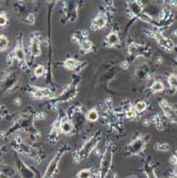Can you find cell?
Returning a JSON list of instances; mask_svg holds the SVG:
<instances>
[{
	"label": "cell",
	"instance_id": "obj_1",
	"mask_svg": "<svg viewBox=\"0 0 177 178\" xmlns=\"http://www.w3.org/2000/svg\"><path fill=\"white\" fill-rule=\"evenodd\" d=\"M161 107L163 108L165 115H167V116L169 117V119H171L172 121H176V119H177L176 113H175V111H174L173 108H172L171 106H169V103H165V101H162Z\"/></svg>",
	"mask_w": 177,
	"mask_h": 178
},
{
	"label": "cell",
	"instance_id": "obj_2",
	"mask_svg": "<svg viewBox=\"0 0 177 178\" xmlns=\"http://www.w3.org/2000/svg\"><path fill=\"white\" fill-rule=\"evenodd\" d=\"M30 50H31V54L34 57H38L41 55V47H39V42L36 38H33L31 40V45H30Z\"/></svg>",
	"mask_w": 177,
	"mask_h": 178
},
{
	"label": "cell",
	"instance_id": "obj_3",
	"mask_svg": "<svg viewBox=\"0 0 177 178\" xmlns=\"http://www.w3.org/2000/svg\"><path fill=\"white\" fill-rule=\"evenodd\" d=\"M14 55H15V58L20 62V63H24L26 61V54L23 49V47L20 45H18L17 47L15 48V51H14Z\"/></svg>",
	"mask_w": 177,
	"mask_h": 178
},
{
	"label": "cell",
	"instance_id": "obj_4",
	"mask_svg": "<svg viewBox=\"0 0 177 178\" xmlns=\"http://www.w3.org/2000/svg\"><path fill=\"white\" fill-rule=\"evenodd\" d=\"M60 130H62L64 133H68L73 130V124L69 121H62V123L60 124Z\"/></svg>",
	"mask_w": 177,
	"mask_h": 178
},
{
	"label": "cell",
	"instance_id": "obj_5",
	"mask_svg": "<svg viewBox=\"0 0 177 178\" xmlns=\"http://www.w3.org/2000/svg\"><path fill=\"white\" fill-rule=\"evenodd\" d=\"M106 22H107V19L104 15H99L98 17H96L94 19V25L95 27H97L98 29H101L106 26Z\"/></svg>",
	"mask_w": 177,
	"mask_h": 178
},
{
	"label": "cell",
	"instance_id": "obj_6",
	"mask_svg": "<svg viewBox=\"0 0 177 178\" xmlns=\"http://www.w3.org/2000/svg\"><path fill=\"white\" fill-rule=\"evenodd\" d=\"M77 65H78V62H77L76 60H74V59H67L66 61L64 62V67L69 69V71L75 69L77 67Z\"/></svg>",
	"mask_w": 177,
	"mask_h": 178
},
{
	"label": "cell",
	"instance_id": "obj_7",
	"mask_svg": "<svg viewBox=\"0 0 177 178\" xmlns=\"http://www.w3.org/2000/svg\"><path fill=\"white\" fill-rule=\"evenodd\" d=\"M117 42H118V36L116 33H110L108 35V38H107V43H108L110 46L115 45Z\"/></svg>",
	"mask_w": 177,
	"mask_h": 178
},
{
	"label": "cell",
	"instance_id": "obj_8",
	"mask_svg": "<svg viewBox=\"0 0 177 178\" xmlns=\"http://www.w3.org/2000/svg\"><path fill=\"white\" fill-rule=\"evenodd\" d=\"M87 117H88V119L90 122L97 121V119H98V112H97L96 110H94V109L91 110V111H88Z\"/></svg>",
	"mask_w": 177,
	"mask_h": 178
},
{
	"label": "cell",
	"instance_id": "obj_9",
	"mask_svg": "<svg viewBox=\"0 0 177 178\" xmlns=\"http://www.w3.org/2000/svg\"><path fill=\"white\" fill-rule=\"evenodd\" d=\"M9 41L4 35H0V51H3L8 48Z\"/></svg>",
	"mask_w": 177,
	"mask_h": 178
},
{
	"label": "cell",
	"instance_id": "obj_10",
	"mask_svg": "<svg viewBox=\"0 0 177 178\" xmlns=\"http://www.w3.org/2000/svg\"><path fill=\"white\" fill-rule=\"evenodd\" d=\"M163 89H164L163 83L160 82V81H156V82H154V83H153V85H152V90H153L154 92H161Z\"/></svg>",
	"mask_w": 177,
	"mask_h": 178
},
{
	"label": "cell",
	"instance_id": "obj_11",
	"mask_svg": "<svg viewBox=\"0 0 177 178\" xmlns=\"http://www.w3.org/2000/svg\"><path fill=\"white\" fill-rule=\"evenodd\" d=\"M44 73H45V68H44L43 65H38L35 68H34V75H35L36 77H41V76H43Z\"/></svg>",
	"mask_w": 177,
	"mask_h": 178
},
{
	"label": "cell",
	"instance_id": "obj_12",
	"mask_svg": "<svg viewBox=\"0 0 177 178\" xmlns=\"http://www.w3.org/2000/svg\"><path fill=\"white\" fill-rule=\"evenodd\" d=\"M169 84L171 87H173V89H176L177 87V76L175 75H172L169 77Z\"/></svg>",
	"mask_w": 177,
	"mask_h": 178
},
{
	"label": "cell",
	"instance_id": "obj_13",
	"mask_svg": "<svg viewBox=\"0 0 177 178\" xmlns=\"http://www.w3.org/2000/svg\"><path fill=\"white\" fill-rule=\"evenodd\" d=\"M91 47H92V43H91L90 41L85 40L81 43V48H82L84 51H88V50L91 49Z\"/></svg>",
	"mask_w": 177,
	"mask_h": 178
},
{
	"label": "cell",
	"instance_id": "obj_14",
	"mask_svg": "<svg viewBox=\"0 0 177 178\" xmlns=\"http://www.w3.org/2000/svg\"><path fill=\"white\" fill-rule=\"evenodd\" d=\"M91 172L88 170H82L81 172H79L78 178H90Z\"/></svg>",
	"mask_w": 177,
	"mask_h": 178
},
{
	"label": "cell",
	"instance_id": "obj_15",
	"mask_svg": "<svg viewBox=\"0 0 177 178\" xmlns=\"http://www.w3.org/2000/svg\"><path fill=\"white\" fill-rule=\"evenodd\" d=\"M146 109V103H144V101H140L136 105V110L138 111V112H142V111H144Z\"/></svg>",
	"mask_w": 177,
	"mask_h": 178
},
{
	"label": "cell",
	"instance_id": "obj_16",
	"mask_svg": "<svg viewBox=\"0 0 177 178\" xmlns=\"http://www.w3.org/2000/svg\"><path fill=\"white\" fill-rule=\"evenodd\" d=\"M140 18H141L142 20H144V22H150V19H152V18H150V16L148 15V14H145V13H141L140 14Z\"/></svg>",
	"mask_w": 177,
	"mask_h": 178
},
{
	"label": "cell",
	"instance_id": "obj_17",
	"mask_svg": "<svg viewBox=\"0 0 177 178\" xmlns=\"http://www.w3.org/2000/svg\"><path fill=\"white\" fill-rule=\"evenodd\" d=\"M6 22H8L6 16L4 15V14H1V15H0V27H3L4 25L6 24Z\"/></svg>",
	"mask_w": 177,
	"mask_h": 178
},
{
	"label": "cell",
	"instance_id": "obj_18",
	"mask_svg": "<svg viewBox=\"0 0 177 178\" xmlns=\"http://www.w3.org/2000/svg\"><path fill=\"white\" fill-rule=\"evenodd\" d=\"M158 146L159 147H157L158 149H159V151H169L170 149V146L167 144H160V145H158Z\"/></svg>",
	"mask_w": 177,
	"mask_h": 178
},
{
	"label": "cell",
	"instance_id": "obj_19",
	"mask_svg": "<svg viewBox=\"0 0 177 178\" xmlns=\"http://www.w3.org/2000/svg\"><path fill=\"white\" fill-rule=\"evenodd\" d=\"M134 6H137V8H138V10H140V11H141V8H140V6H139V4L138 3H134ZM134 3H131V4H130V6H131V8H134ZM134 10H136V9H134ZM134 14H137V15H139L140 16V14H141V12H139V11H134Z\"/></svg>",
	"mask_w": 177,
	"mask_h": 178
},
{
	"label": "cell",
	"instance_id": "obj_20",
	"mask_svg": "<svg viewBox=\"0 0 177 178\" xmlns=\"http://www.w3.org/2000/svg\"><path fill=\"white\" fill-rule=\"evenodd\" d=\"M136 116V113H134V111H128L127 112V117L128 119H134V117Z\"/></svg>",
	"mask_w": 177,
	"mask_h": 178
},
{
	"label": "cell",
	"instance_id": "obj_21",
	"mask_svg": "<svg viewBox=\"0 0 177 178\" xmlns=\"http://www.w3.org/2000/svg\"><path fill=\"white\" fill-rule=\"evenodd\" d=\"M170 161H171V163H172V164H176V163H177V158H176V157H172V158H171V160H170Z\"/></svg>",
	"mask_w": 177,
	"mask_h": 178
},
{
	"label": "cell",
	"instance_id": "obj_22",
	"mask_svg": "<svg viewBox=\"0 0 177 178\" xmlns=\"http://www.w3.org/2000/svg\"><path fill=\"white\" fill-rule=\"evenodd\" d=\"M122 67H123V68H127V67H128V64H127L126 61L123 62V63H122Z\"/></svg>",
	"mask_w": 177,
	"mask_h": 178
}]
</instances>
